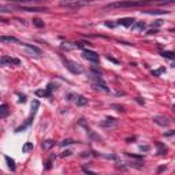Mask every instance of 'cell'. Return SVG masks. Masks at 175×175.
I'll list each match as a JSON object with an SVG mask.
<instances>
[{
    "mask_svg": "<svg viewBox=\"0 0 175 175\" xmlns=\"http://www.w3.org/2000/svg\"><path fill=\"white\" fill-rule=\"evenodd\" d=\"M39 107H40L39 100H34V101H33V104H32V113H30V116L26 119L25 125H22V126L18 127V129H15V133H21V131H23L26 127H29L30 125H32L33 118H34V115H36V112H37V110H39Z\"/></svg>",
    "mask_w": 175,
    "mask_h": 175,
    "instance_id": "6da1fadb",
    "label": "cell"
},
{
    "mask_svg": "<svg viewBox=\"0 0 175 175\" xmlns=\"http://www.w3.org/2000/svg\"><path fill=\"white\" fill-rule=\"evenodd\" d=\"M142 6V1H133V0H129V1H118V3H111L108 6H105V8H123V7H138Z\"/></svg>",
    "mask_w": 175,
    "mask_h": 175,
    "instance_id": "7a4b0ae2",
    "label": "cell"
},
{
    "mask_svg": "<svg viewBox=\"0 0 175 175\" xmlns=\"http://www.w3.org/2000/svg\"><path fill=\"white\" fill-rule=\"evenodd\" d=\"M65 65H66L68 71H71L73 74H82V73H84V68L81 67V65H78V63L73 62V60L65 59Z\"/></svg>",
    "mask_w": 175,
    "mask_h": 175,
    "instance_id": "3957f363",
    "label": "cell"
},
{
    "mask_svg": "<svg viewBox=\"0 0 175 175\" xmlns=\"http://www.w3.org/2000/svg\"><path fill=\"white\" fill-rule=\"evenodd\" d=\"M92 79L94 81V86L97 88V89H101V90H104V92H110V88L107 86V84L103 81V78L100 77V75H93L92 77Z\"/></svg>",
    "mask_w": 175,
    "mask_h": 175,
    "instance_id": "277c9868",
    "label": "cell"
},
{
    "mask_svg": "<svg viewBox=\"0 0 175 175\" xmlns=\"http://www.w3.org/2000/svg\"><path fill=\"white\" fill-rule=\"evenodd\" d=\"M82 56H84L86 60L92 62V63H97V62H99V53H96L94 51H89V49H85V51L82 52Z\"/></svg>",
    "mask_w": 175,
    "mask_h": 175,
    "instance_id": "5b68a950",
    "label": "cell"
},
{
    "mask_svg": "<svg viewBox=\"0 0 175 175\" xmlns=\"http://www.w3.org/2000/svg\"><path fill=\"white\" fill-rule=\"evenodd\" d=\"M62 6L65 7H70V8H77V7H82L85 4H88V1H79V0H66V1H62Z\"/></svg>",
    "mask_w": 175,
    "mask_h": 175,
    "instance_id": "8992f818",
    "label": "cell"
},
{
    "mask_svg": "<svg viewBox=\"0 0 175 175\" xmlns=\"http://www.w3.org/2000/svg\"><path fill=\"white\" fill-rule=\"evenodd\" d=\"M16 8L26 11V13H42V11H47V8H42V7H32V6H18Z\"/></svg>",
    "mask_w": 175,
    "mask_h": 175,
    "instance_id": "52a82bcc",
    "label": "cell"
},
{
    "mask_svg": "<svg viewBox=\"0 0 175 175\" xmlns=\"http://www.w3.org/2000/svg\"><path fill=\"white\" fill-rule=\"evenodd\" d=\"M0 65H15V66H19L21 62L19 59H15V58H11V56H3L0 59Z\"/></svg>",
    "mask_w": 175,
    "mask_h": 175,
    "instance_id": "ba28073f",
    "label": "cell"
},
{
    "mask_svg": "<svg viewBox=\"0 0 175 175\" xmlns=\"http://www.w3.org/2000/svg\"><path fill=\"white\" fill-rule=\"evenodd\" d=\"M55 88L56 86L53 84H49L48 86H47L45 90H36V94H37V96H42V97H51L52 90H53Z\"/></svg>",
    "mask_w": 175,
    "mask_h": 175,
    "instance_id": "9c48e42d",
    "label": "cell"
},
{
    "mask_svg": "<svg viewBox=\"0 0 175 175\" xmlns=\"http://www.w3.org/2000/svg\"><path fill=\"white\" fill-rule=\"evenodd\" d=\"M152 120L155 122L156 125H159V126H162V127H168L170 123H171V122H170L167 118H164V116H155Z\"/></svg>",
    "mask_w": 175,
    "mask_h": 175,
    "instance_id": "30bf717a",
    "label": "cell"
},
{
    "mask_svg": "<svg viewBox=\"0 0 175 175\" xmlns=\"http://www.w3.org/2000/svg\"><path fill=\"white\" fill-rule=\"evenodd\" d=\"M11 3L19 4V6H29V4H40L41 0H8Z\"/></svg>",
    "mask_w": 175,
    "mask_h": 175,
    "instance_id": "8fae6325",
    "label": "cell"
},
{
    "mask_svg": "<svg viewBox=\"0 0 175 175\" xmlns=\"http://www.w3.org/2000/svg\"><path fill=\"white\" fill-rule=\"evenodd\" d=\"M100 125L103 127H110V129H111V127H115V126H116V125H118V120L115 119V118H107V119L103 120Z\"/></svg>",
    "mask_w": 175,
    "mask_h": 175,
    "instance_id": "7c38bea8",
    "label": "cell"
},
{
    "mask_svg": "<svg viewBox=\"0 0 175 175\" xmlns=\"http://www.w3.org/2000/svg\"><path fill=\"white\" fill-rule=\"evenodd\" d=\"M134 23V18H120L118 21V25H122L125 27H130Z\"/></svg>",
    "mask_w": 175,
    "mask_h": 175,
    "instance_id": "4fadbf2b",
    "label": "cell"
},
{
    "mask_svg": "<svg viewBox=\"0 0 175 175\" xmlns=\"http://www.w3.org/2000/svg\"><path fill=\"white\" fill-rule=\"evenodd\" d=\"M75 104H77L78 107H84V105L88 104V99L85 96H77L75 97Z\"/></svg>",
    "mask_w": 175,
    "mask_h": 175,
    "instance_id": "5bb4252c",
    "label": "cell"
},
{
    "mask_svg": "<svg viewBox=\"0 0 175 175\" xmlns=\"http://www.w3.org/2000/svg\"><path fill=\"white\" fill-rule=\"evenodd\" d=\"M23 47H26V48L29 49L30 52H33V53H36V55H41V49H40L39 47L32 45V44H23Z\"/></svg>",
    "mask_w": 175,
    "mask_h": 175,
    "instance_id": "9a60e30c",
    "label": "cell"
},
{
    "mask_svg": "<svg viewBox=\"0 0 175 175\" xmlns=\"http://www.w3.org/2000/svg\"><path fill=\"white\" fill-rule=\"evenodd\" d=\"M155 145H156V148H157V155H164V153L167 152V146L163 142H156Z\"/></svg>",
    "mask_w": 175,
    "mask_h": 175,
    "instance_id": "2e32d148",
    "label": "cell"
},
{
    "mask_svg": "<svg viewBox=\"0 0 175 175\" xmlns=\"http://www.w3.org/2000/svg\"><path fill=\"white\" fill-rule=\"evenodd\" d=\"M0 41H6V42H19V40L14 36H0Z\"/></svg>",
    "mask_w": 175,
    "mask_h": 175,
    "instance_id": "e0dca14e",
    "label": "cell"
},
{
    "mask_svg": "<svg viewBox=\"0 0 175 175\" xmlns=\"http://www.w3.org/2000/svg\"><path fill=\"white\" fill-rule=\"evenodd\" d=\"M4 159H6V163H7V165H8V168H10L11 171H15V160L11 159L10 156H6Z\"/></svg>",
    "mask_w": 175,
    "mask_h": 175,
    "instance_id": "ac0fdd59",
    "label": "cell"
},
{
    "mask_svg": "<svg viewBox=\"0 0 175 175\" xmlns=\"http://www.w3.org/2000/svg\"><path fill=\"white\" fill-rule=\"evenodd\" d=\"M53 145H55V141H53V139H47V141H44V142H42V149H44V151H49Z\"/></svg>",
    "mask_w": 175,
    "mask_h": 175,
    "instance_id": "d6986e66",
    "label": "cell"
},
{
    "mask_svg": "<svg viewBox=\"0 0 175 175\" xmlns=\"http://www.w3.org/2000/svg\"><path fill=\"white\" fill-rule=\"evenodd\" d=\"M8 115V105L7 104H1L0 105V118H4Z\"/></svg>",
    "mask_w": 175,
    "mask_h": 175,
    "instance_id": "ffe728a7",
    "label": "cell"
},
{
    "mask_svg": "<svg viewBox=\"0 0 175 175\" xmlns=\"http://www.w3.org/2000/svg\"><path fill=\"white\" fill-rule=\"evenodd\" d=\"M30 151H33V142H25L22 145V152L23 153H27L30 152Z\"/></svg>",
    "mask_w": 175,
    "mask_h": 175,
    "instance_id": "44dd1931",
    "label": "cell"
},
{
    "mask_svg": "<svg viewBox=\"0 0 175 175\" xmlns=\"http://www.w3.org/2000/svg\"><path fill=\"white\" fill-rule=\"evenodd\" d=\"M146 14H151V15H159V14H168L170 11H163V10H149V11H144Z\"/></svg>",
    "mask_w": 175,
    "mask_h": 175,
    "instance_id": "7402d4cb",
    "label": "cell"
},
{
    "mask_svg": "<svg viewBox=\"0 0 175 175\" xmlns=\"http://www.w3.org/2000/svg\"><path fill=\"white\" fill-rule=\"evenodd\" d=\"M162 56H164V58H167V59H171V60H174V58H175L174 52H171V51H164V52H162Z\"/></svg>",
    "mask_w": 175,
    "mask_h": 175,
    "instance_id": "603a6c76",
    "label": "cell"
},
{
    "mask_svg": "<svg viewBox=\"0 0 175 175\" xmlns=\"http://www.w3.org/2000/svg\"><path fill=\"white\" fill-rule=\"evenodd\" d=\"M33 25L37 26V27H44V21H41L40 18H34L33 19Z\"/></svg>",
    "mask_w": 175,
    "mask_h": 175,
    "instance_id": "cb8c5ba5",
    "label": "cell"
},
{
    "mask_svg": "<svg viewBox=\"0 0 175 175\" xmlns=\"http://www.w3.org/2000/svg\"><path fill=\"white\" fill-rule=\"evenodd\" d=\"M145 27H146L145 22H137V23H136V26H134V29H139V30L145 29Z\"/></svg>",
    "mask_w": 175,
    "mask_h": 175,
    "instance_id": "d4e9b609",
    "label": "cell"
},
{
    "mask_svg": "<svg viewBox=\"0 0 175 175\" xmlns=\"http://www.w3.org/2000/svg\"><path fill=\"white\" fill-rule=\"evenodd\" d=\"M0 13H11V7H7L0 4Z\"/></svg>",
    "mask_w": 175,
    "mask_h": 175,
    "instance_id": "484cf974",
    "label": "cell"
},
{
    "mask_svg": "<svg viewBox=\"0 0 175 175\" xmlns=\"http://www.w3.org/2000/svg\"><path fill=\"white\" fill-rule=\"evenodd\" d=\"M162 73H164V67H160L159 70H155V71H152V74L155 75V77H159Z\"/></svg>",
    "mask_w": 175,
    "mask_h": 175,
    "instance_id": "4316f807",
    "label": "cell"
},
{
    "mask_svg": "<svg viewBox=\"0 0 175 175\" xmlns=\"http://www.w3.org/2000/svg\"><path fill=\"white\" fill-rule=\"evenodd\" d=\"M74 142H75L74 139H65L63 142H60V145H62V146H66V145H71V144H74Z\"/></svg>",
    "mask_w": 175,
    "mask_h": 175,
    "instance_id": "83f0119b",
    "label": "cell"
},
{
    "mask_svg": "<svg viewBox=\"0 0 175 175\" xmlns=\"http://www.w3.org/2000/svg\"><path fill=\"white\" fill-rule=\"evenodd\" d=\"M112 108H116V111H119V112H125V108L122 107V105H116V104H112Z\"/></svg>",
    "mask_w": 175,
    "mask_h": 175,
    "instance_id": "f1b7e54d",
    "label": "cell"
},
{
    "mask_svg": "<svg viewBox=\"0 0 175 175\" xmlns=\"http://www.w3.org/2000/svg\"><path fill=\"white\" fill-rule=\"evenodd\" d=\"M71 151H63V152H62V156H63V157H66V156H70V155H71Z\"/></svg>",
    "mask_w": 175,
    "mask_h": 175,
    "instance_id": "f546056e",
    "label": "cell"
},
{
    "mask_svg": "<svg viewBox=\"0 0 175 175\" xmlns=\"http://www.w3.org/2000/svg\"><path fill=\"white\" fill-rule=\"evenodd\" d=\"M107 59H108V60H110V62L115 63V65H118V63H119V62H118V60H116V59H113V58H111V56H110V55H108V56H107Z\"/></svg>",
    "mask_w": 175,
    "mask_h": 175,
    "instance_id": "4dcf8cb0",
    "label": "cell"
},
{
    "mask_svg": "<svg viewBox=\"0 0 175 175\" xmlns=\"http://www.w3.org/2000/svg\"><path fill=\"white\" fill-rule=\"evenodd\" d=\"M139 149H141V151H142V152H148V151H149V146H142V145H141V146H139Z\"/></svg>",
    "mask_w": 175,
    "mask_h": 175,
    "instance_id": "1f68e13d",
    "label": "cell"
},
{
    "mask_svg": "<svg viewBox=\"0 0 175 175\" xmlns=\"http://www.w3.org/2000/svg\"><path fill=\"white\" fill-rule=\"evenodd\" d=\"M163 23V21H160V19H157V21H155V23H153V25L156 26V27H157V26H160Z\"/></svg>",
    "mask_w": 175,
    "mask_h": 175,
    "instance_id": "d6a6232c",
    "label": "cell"
},
{
    "mask_svg": "<svg viewBox=\"0 0 175 175\" xmlns=\"http://www.w3.org/2000/svg\"><path fill=\"white\" fill-rule=\"evenodd\" d=\"M105 26H107V27H113V26H115V23H111L110 21H108V22H105Z\"/></svg>",
    "mask_w": 175,
    "mask_h": 175,
    "instance_id": "836d02e7",
    "label": "cell"
},
{
    "mask_svg": "<svg viewBox=\"0 0 175 175\" xmlns=\"http://www.w3.org/2000/svg\"><path fill=\"white\" fill-rule=\"evenodd\" d=\"M155 33H157V29H153V30H149V32L146 33V34H155Z\"/></svg>",
    "mask_w": 175,
    "mask_h": 175,
    "instance_id": "e575fe53",
    "label": "cell"
},
{
    "mask_svg": "<svg viewBox=\"0 0 175 175\" xmlns=\"http://www.w3.org/2000/svg\"><path fill=\"white\" fill-rule=\"evenodd\" d=\"M19 101H21V103H25V101H26V97H25V96H21Z\"/></svg>",
    "mask_w": 175,
    "mask_h": 175,
    "instance_id": "d590c367",
    "label": "cell"
},
{
    "mask_svg": "<svg viewBox=\"0 0 175 175\" xmlns=\"http://www.w3.org/2000/svg\"><path fill=\"white\" fill-rule=\"evenodd\" d=\"M136 100L138 101L139 104H144V100H141V97H136Z\"/></svg>",
    "mask_w": 175,
    "mask_h": 175,
    "instance_id": "8d00e7d4",
    "label": "cell"
},
{
    "mask_svg": "<svg viewBox=\"0 0 175 175\" xmlns=\"http://www.w3.org/2000/svg\"><path fill=\"white\" fill-rule=\"evenodd\" d=\"M172 134H174V131H172V130H170L168 133H165V136H167V137H170V136H172Z\"/></svg>",
    "mask_w": 175,
    "mask_h": 175,
    "instance_id": "74e56055",
    "label": "cell"
},
{
    "mask_svg": "<svg viewBox=\"0 0 175 175\" xmlns=\"http://www.w3.org/2000/svg\"><path fill=\"white\" fill-rule=\"evenodd\" d=\"M163 170H165V167H159V170H157V171L160 172V171H163Z\"/></svg>",
    "mask_w": 175,
    "mask_h": 175,
    "instance_id": "f35d334b",
    "label": "cell"
}]
</instances>
